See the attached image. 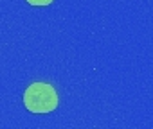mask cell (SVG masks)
<instances>
[{"label":"cell","instance_id":"obj_1","mask_svg":"<svg viewBox=\"0 0 153 129\" xmlns=\"http://www.w3.org/2000/svg\"><path fill=\"white\" fill-rule=\"evenodd\" d=\"M58 93L47 83H33L24 93V104L31 113H51L58 108Z\"/></svg>","mask_w":153,"mask_h":129},{"label":"cell","instance_id":"obj_2","mask_svg":"<svg viewBox=\"0 0 153 129\" xmlns=\"http://www.w3.org/2000/svg\"><path fill=\"white\" fill-rule=\"evenodd\" d=\"M25 2L31 4V6L40 7V6H49V4H52V0H25Z\"/></svg>","mask_w":153,"mask_h":129}]
</instances>
